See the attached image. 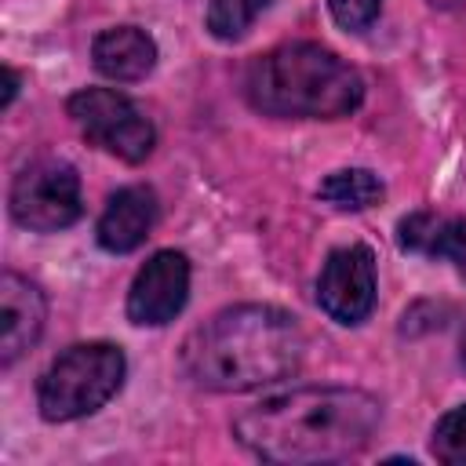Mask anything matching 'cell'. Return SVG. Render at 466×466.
I'll return each instance as SVG.
<instances>
[{
    "label": "cell",
    "mask_w": 466,
    "mask_h": 466,
    "mask_svg": "<svg viewBox=\"0 0 466 466\" xmlns=\"http://www.w3.org/2000/svg\"><path fill=\"white\" fill-rule=\"evenodd\" d=\"M269 4L273 0H211L208 4V29L218 40H240Z\"/></svg>",
    "instance_id": "obj_14"
},
{
    "label": "cell",
    "mask_w": 466,
    "mask_h": 466,
    "mask_svg": "<svg viewBox=\"0 0 466 466\" xmlns=\"http://www.w3.org/2000/svg\"><path fill=\"white\" fill-rule=\"evenodd\" d=\"M157 193L149 186H124L109 197L98 226H95V237L106 251L113 255H127L135 251L157 226Z\"/></svg>",
    "instance_id": "obj_10"
},
{
    "label": "cell",
    "mask_w": 466,
    "mask_h": 466,
    "mask_svg": "<svg viewBox=\"0 0 466 466\" xmlns=\"http://www.w3.org/2000/svg\"><path fill=\"white\" fill-rule=\"evenodd\" d=\"M306 357V335L288 309L229 306L193 328L178 346L182 375L211 393H244L288 379Z\"/></svg>",
    "instance_id": "obj_2"
},
{
    "label": "cell",
    "mask_w": 466,
    "mask_h": 466,
    "mask_svg": "<svg viewBox=\"0 0 466 466\" xmlns=\"http://www.w3.org/2000/svg\"><path fill=\"white\" fill-rule=\"evenodd\" d=\"M430 451L448 466H466V404L437 419Z\"/></svg>",
    "instance_id": "obj_15"
},
{
    "label": "cell",
    "mask_w": 466,
    "mask_h": 466,
    "mask_svg": "<svg viewBox=\"0 0 466 466\" xmlns=\"http://www.w3.org/2000/svg\"><path fill=\"white\" fill-rule=\"evenodd\" d=\"M379 7H382V0H328L331 18H335L342 29H350V33L368 29V25L379 18Z\"/></svg>",
    "instance_id": "obj_16"
},
{
    "label": "cell",
    "mask_w": 466,
    "mask_h": 466,
    "mask_svg": "<svg viewBox=\"0 0 466 466\" xmlns=\"http://www.w3.org/2000/svg\"><path fill=\"white\" fill-rule=\"evenodd\" d=\"M47 320V299L44 291L22 277V273H4L0 277V364L11 368L44 331Z\"/></svg>",
    "instance_id": "obj_9"
},
{
    "label": "cell",
    "mask_w": 466,
    "mask_h": 466,
    "mask_svg": "<svg viewBox=\"0 0 466 466\" xmlns=\"http://www.w3.org/2000/svg\"><path fill=\"white\" fill-rule=\"evenodd\" d=\"M91 62L109 80H142L157 66V44L138 25H113L91 40Z\"/></svg>",
    "instance_id": "obj_11"
},
{
    "label": "cell",
    "mask_w": 466,
    "mask_h": 466,
    "mask_svg": "<svg viewBox=\"0 0 466 466\" xmlns=\"http://www.w3.org/2000/svg\"><path fill=\"white\" fill-rule=\"evenodd\" d=\"M382 426V404L353 386H302L262 397L233 419V437L266 462H342Z\"/></svg>",
    "instance_id": "obj_1"
},
{
    "label": "cell",
    "mask_w": 466,
    "mask_h": 466,
    "mask_svg": "<svg viewBox=\"0 0 466 466\" xmlns=\"http://www.w3.org/2000/svg\"><path fill=\"white\" fill-rule=\"evenodd\" d=\"M124 350L113 342H76L51 360L36 386V408L47 422H73L98 411L124 386Z\"/></svg>",
    "instance_id": "obj_4"
},
{
    "label": "cell",
    "mask_w": 466,
    "mask_h": 466,
    "mask_svg": "<svg viewBox=\"0 0 466 466\" xmlns=\"http://www.w3.org/2000/svg\"><path fill=\"white\" fill-rule=\"evenodd\" d=\"M459 360H462V368H466V328H462V335H459Z\"/></svg>",
    "instance_id": "obj_18"
},
{
    "label": "cell",
    "mask_w": 466,
    "mask_h": 466,
    "mask_svg": "<svg viewBox=\"0 0 466 466\" xmlns=\"http://www.w3.org/2000/svg\"><path fill=\"white\" fill-rule=\"evenodd\" d=\"M189 299V258L175 248H164L146 258L127 291V320L142 328H160L182 313Z\"/></svg>",
    "instance_id": "obj_8"
},
{
    "label": "cell",
    "mask_w": 466,
    "mask_h": 466,
    "mask_svg": "<svg viewBox=\"0 0 466 466\" xmlns=\"http://www.w3.org/2000/svg\"><path fill=\"white\" fill-rule=\"evenodd\" d=\"M66 113L84 131L87 142L102 146L106 153L120 157L124 164H142L153 146L157 131L149 116L113 87H84L66 102Z\"/></svg>",
    "instance_id": "obj_5"
},
{
    "label": "cell",
    "mask_w": 466,
    "mask_h": 466,
    "mask_svg": "<svg viewBox=\"0 0 466 466\" xmlns=\"http://www.w3.org/2000/svg\"><path fill=\"white\" fill-rule=\"evenodd\" d=\"M18 84H22V80H18V73H15L11 66H4V98H0V106H4V109L15 102V95H18Z\"/></svg>",
    "instance_id": "obj_17"
},
{
    "label": "cell",
    "mask_w": 466,
    "mask_h": 466,
    "mask_svg": "<svg viewBox=\"0 0 466 466\" xmlns=\"http://www.w3.org/2000/svg\"><path fill=\"white\" fill-rule=\"evenodd\" d=\"M430 4H433V7H455L459 0H430Z\"/></svg>",
    "instance_id": "obj_19"
},
{
    "label": "cell",
    "mask_w": 466,
    "mask_h": 466,
    "mask_svg": "<svg viewBox=\"0 0 466 466\" xmlns=\"http://www.w3.org/2000/svg\"><path fill=\"white\" fill-rule=\"evenodd\" d=\"M11 218L33 233H58L73 226L84 211L80 175L58 157H40L25 164L11 182Z\"/></svg>",
    "instance_id": "obj_6"
},
{
    "label": "cell",
    "mask_w": 466,
    "mask_h": 466,
    "mask_svg": "<svg viewBox=\"0 0 466 466\" xmlns=\"http://www.w3.org/2000/svg\"><path fill=\"white\" fill-rule=\"evenodd\" d=\"M317 193H320V200H328L339 211H368L382 200L386 186L368 167H342V171H331Z\"/></svg>",
    "instance_id": "obj_13"
},
{
    "label": "cell",
    "mask_w": 466,
    "mask_h": 466,
    "mask_svg": "<svg viewBox=\"0 0 466 466\" xmlns=\"http://www.w3.org/2000/svg\"><path fill=\"white\" fill-rule=\"evenodd\" d=\"M248 102L284 120H339L364 102L360 73L313 40H291L258 55L244 73Z\"/></svg>",
    "instance_id": "obj_3"
},
{
    "label": "cell",
    "mask_w": 466,
    "mask_h": 466,
    "mask_svg": "<svg viewBox=\"0 0 466 466\" xmlns=\"http://www.w3.org/2000/svg\"><path fill=\"white\" fill-rule=\"evenodd\" d=\"M397 244L411 255H430V258H448L455 266H466V218L411 211L397 222Z\"/></svg>",
    "instance_id": "obj_12"
},
{
    "label": "cell",
    "mask_w": 466,
    "mask_h": 466,
    "mask_svg": "<svg viewBox=\"0 0 466 466\" xmlns=\"http://www.w3.org/2000/svg\"><path fill=\"white\" fill-rule=\"evenodd\" d=\"M317 302L339 324H360L375 309V255L368 244L335 248L317 277Z\"/></svg>",
    "instance_id": "obj_7"
}]
</instances>
